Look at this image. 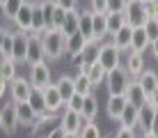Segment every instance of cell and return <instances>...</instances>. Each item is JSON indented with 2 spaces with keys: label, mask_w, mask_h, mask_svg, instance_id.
Segmentation results:
<instances>
[{
  "label": "cell",
  "mask_w": 158,
  "mask_h": 138,
  "mask_svg": "<svg viewBox=\"0 0 158 138\" xmlns=\"http://www.w3.org/2000/svg\"><path fill=\"white\" fill-rule=\"evenodd\" d=\"M64 138H80V136H78V134H67Z\"/></svg>",
  "instance_id": "cell-52"
},
{
  "label": "cell",
  "mask_w": 158,
  "mask_h": 138,
  "mask_svg": "<svg viewBox=\"0 0 158 138\" xmlns=\"http://www.w3.org/2000/svg\"><path fill=\"white\" fill-rule=\"evenodd\" d=\"M138 83H140V85H142V87H144V92H147V97H149V95H151V92H154V90H156V87H158V74H156V71H154V69H144V71H142V74H140V76H138Z\"/></svg>",
  "instance_id": "cell-26"
},
{
  "label": "cell",
  "mask_w": 158,
  "mask_h": 138,
  "mask_svg": "<svg viewBox=\"0 0 158 138\" xmlns=\"http://www.w3.org/2000/svg\"><path fill=\"white\" fill-rule=\"evenodd\" d=\"M78 32H83L89 42H94V12H92V9H87V12L83 9V12H80V28H78Z\"/></svg>",
  "instance_id": "cell-25"
},
{
  "label": "cell",
  "mask_w": 158,
  "mask_h": 138,
  "mask_svg": "<svg viewBox=\"0 0 158 138\" xmlns=\"http://www.w3.org/2000/svg\"><path fill=\"white\" fill-rule=\"evenodd\" d=\"M5 2H7V0H0V7H2V5H5Z\"/></svg>",
  "instance_id": "cell-54"
},
{
  "label": "cell",
  "mask_w": 158,
  "mask_h": 138,
  "mask_svg": "<svg viewBox=\"0 0 158 138\" xmlns=\"http://www.w3.org/2000/svg\"><path fill=\"white\" fill-rule=\"evenodd\" d=\"M64 136H67V131H64V129H62V127H60V124H57V127H55V129H53V131H51V134H48V136H46V138H64Z\"/></svg>",
  "instance_id": "cell-44"
},
{
  "label": "cell",
  "mask_w": 158,
  "mask_h": 138,
  "mask_svg": "<svg viewBox=\"0 0 158 138\" xmlns=\"http://www.w3.org/2000/svg\"><path fill=\"white\" fill-rule=\"evenodd\" d=\"M28 101H30V106L35 108L37 115H46L48 113V110H46V99H44V90H39V87H32Z\"/></svg>",
  "instance_id": "cell-28"
},
{
  "label": "cell",
  "mask_w": 158,
  "mask_h": 138,
  "mask_svg": "<svg viewBox=\"0 0 158 138\" xmlns=\"http://www.w3.org/2000/svg\"><path fill=\"white\" fill-rule=\"evenodd\" d=\"M106 74H108V71L103 69V65H101V62H94L89 69H87V76H89V81H92V85H94V87H96V85H101V83L106 81Z\"/></svg>",
  "instance_id": "cell-34"
},
{
  "label": "cell",
  "mask_w": 158,
  "mask_h": 138,
  "mask_svg": "<svg viewBox=\"0 0 158 138\" xmlns=\"http://www.w3.org/2000/svg\"><path fill=\"white\" fill-rule=\"evenodd\" d=\"M7 90H9V83L5 81L2 76H0V99H2V95H5V92H7Z\"/></svg>",
  "instance_id": "cell-47"
},
{
  "label": "cell",
  "mask_w": 158,
  "mask_h": 138,
  "mask_svg": "<svg viewBox=\"0 0 158 138\" xmlns=\"http://www.w3.org/2000/svg\"><path fill=\"white\" fill-rule=\"evenodd\" d=\"M51 67H48V60L46 62H39V65H32L30 67V85L32 87H39V90H44V87L51 85Z\"/></svg>",
  "instance_id": "cell-7"
},
{
  "label": "cell",
  "mask_w": 158,
  "mask_h": 138,
  "mask_svg": "<svg viewBox=\"0 0 158 138\" xmlns=\"http://www.w3.org/2000/svg\"><path fill=\"white\" fill-rule=\"evenodd\" d=\"M99 62L103 65V69L110 71L122 65V51L115 46L112 42H101V51H99Z\"/></svg>",
  "instance_id": "cell-3"
},
{
  "label": "cell",
  "mask_w": 158,
  "mask_h": 138,
  "mask_svg": "<svg viewBox=\"0 0 158 138\" xmlns=\"http://www.w3.org/2000/svg\"><path fill=\"white\" fill-rule=\"evenodd\" d=\"M149 134H154V136H158V113H156L154 122H151V127H149Z\"/></svg>",
  "instance_id": "cell-48"
},
{
  "label": "cell",
  "mask_w": 158,
  "mask_h": 138,
  "mask_svg": "<svg viewBox=\"0 0 158 138\" xmlns=\"http://www.w3.org/2000/svg\"><path fill=\"white\" fill-rule=\"evenodd\" d=\"M55 85H57L60 97L64 99V104H67L69 99L76 95V81H73V76H71V74H62V76H60V78L55 81Z\"/></svg>",
  "instance_id": "cell-21"
},
{
  "label": "cell",
  "mask_w": 158,
  "mask_h": 138,
  "mask_svg": "<svg viewBox=\"0 0 158 138\" xmlns=\"http://www.w3.org/2000/svg\"><path fill=\"white\" fill-rule=\"evenodd\" d=\"M80 138H103L101 134V129H99V124H94V122H87L83 129H80Z\"/></svg>",
  "instance_id": "cell-35"
},
{
  "label": "cell",
  "mask_w": 158,
  "mask_h": 138,
  "mask_svg": "<svg viewBox=\"0 0 158 138\" xmlns=\"http://www.w3.org/2000/svg\"><path fill=\"white\" fill-rule=\"evenodd\" d=\"M32 35H44L46 32V19H44V9L41 2L35 0V7H32Z\"/></svg>",
  "instance_id": "cell-24"
},
{
  "label": "cell",
  "mask_w": 158,
  "mask_h": 138,
  "mask_svg": "<svg viewBox=\"0 0 158 138\" xmlns=\"http://www.w3.org/2000/svg\"><path fill=\"white\" fill-rule=\"evenodd\" d=\"M140 138H158V136H154V134H149V131H144V134L140 136Z\"/></svg>",
  "instance_id": "cell-51"
},
{
  "label": "cell",
  "mask_w": 158,
  "mask_h": 138,
  "mask_svg": "<svg viewBox=\"0 0 158 138\" xmlns=\"http://www.w3.org/2000/svg\"><path fill=\"white\" fill-rule=\"evenodd\" d=\"M44 99H46V110L48 113H62L64 110V99L60 97L55 83H51L48 87H44Z\"/></svg>",
  "instance_id": "cell-11"
},
{
  "label": "cell",
  "mask_w": 158,
  "mask_h": 138,
  "mask_svg": "<svg viewBox=\"0 0 158 138\" xmlns=\"http://www.w3.org/2000/svg\"><path fill=\"white\" fill-rule=\"evenodd\" d=\"M16 115H19V124L28 127V129L37 122V118H39V115L35 113V108L30 106V101H21V104H16Z\"/></svg>",
  "instance_id": "cell-18"
},
{
  "label": "cell",
  "mask_w": 158,
  "mask_h": 138,
  "mask_svg": "<svg viewBox=\"0 0 158 138\" xmlns=\"http://www.w3.org/2000/svg\"><path fill=\"white\" fill-rule=\"evenodd\" d=\"M149 51L154 53V58L158 60V39H154V42H151V48H149Z\"/></svg>",
  "instance_id": "cell-50"
},
{
  "label": "cell",
  "mask_w": 158,
  "mask_h": 138,
  "mask_svg": "<svg viewBox=\"0 0 158 138\" xmlns=\"http://www.w3.org/2000/svg\"><path fill=\"white\" fill-rule=\"evenodd\" d=\"M55 5L64 7L67 12H69V9H78V0H55Z\"/></svg>",
  "instance_id": "cell-43"
},
{
  "label": "cell",
  "mask_w": 158,
  "mask_h": 138,
  "mask_svg": "<svg viewBox=\"0 0 158 138\" xmlns=\"http://www.w3.org/2000/svg\"><path fill=\"white\" fill-rule=\"evenodd\" d=\"M44 42V51H46V60L48 62H55L62 55H67V37L62 30H48L41 35Z\"/></svg>",
  "instance_id": "cell-1"
},
{
  "label": "cell",
  "mask_w": 158,
  "mask_h": 138,
  "mask_svg": "<svg viewBox=\"0 0 158 138\" xmlns=\"http://www.w3.org/2000/svg\"><path fill=\"white\" fill-rule=\"evenodd\" d=\"M12 53H14V32H7L2 51H0V58H12Z\"/></svg>",
  "instance_id": "cell-36"
},
{
  "label": "cell",
  "mask_w": 158,
  "mask_h": 138,
  "mask_svg": "<svg viewBox=\"0 0 158 138\" xmlns=\"http://www.w3.org/2000/svg\"><path fill=\"white\" fill-rule=\"evenodd\" d=\"M96 113H99V99H96L94 92H92V95L85 97V106H83V110H80V115H83L85 120H89V122H94Z\"/></svg>",
  "instance_id": "cell-30"
},
{
  "label": "cell",
  "mask_w": 158,
  "mask_h": 138,
  "mask_svg": "<svg viewBox=\"0 0 158 138\" xmlns=\"http://www.w3.org/2000/svg\"><path fill=\"white\" fill-rule=\"evenodd\" d=\"M117 122L122 124V127H128V129H138V124H140V108H138V106H131V104H126Z\"/></svg>",
  "instance_id": "cell-19"
},
{
  "label": "cell",
  "mask_w": 158,
  "mask_h": 138,
  "mask_svg": "<svg viewBox=\"0 0 158 138\" xmlns=\"http://www.w3.org/2000/svg\"><path fill=\"white\" fill-rule=\"evenodd\" d=\"M142 28L147 30V37H149L151 42H154V39H158V19H149V21H147V23H144Z\"/></svg>",
  "instance_id": "cell-38"
},
{
  "label": "cell",
  "mask_w": 158,
  "mask_h": 138,
  "mask_svg": "<svg viewBox=\"0 0 158 138\" xmlns=\"http://www.w3.org/2000/svg\"><path fill=\"white\" fill-rule=\"evenodd\" d=\"M124 2H126V5H128V2H133V0H124Z\"/></svg>",
  "instance_id": "cell-55"
},
{
  "label": "cell",
  "mask_w": 158,
  "mask_h": 138,
  "mask_svg": "<svg viewBox=\"0 0 158 138\" xmlns=\"http://www.w3.org/2000/svg\"><path fill=\"white\" fill-rule=\"evenodd\" d=\"M156 113H158V110H156L154 106H151V104H144V106L140 108V124H138L140 134H144V131H149V127H151V122H154Z\"/></svg>",
  "instance_id": "cell-27"
},
{
  "label": "cell",
  "mask_w": 158,
  "mask_h": 138,
  "mask_svg": "<svg viewBox=\"0 0 158 138\" xmlns=\"http://www.w3.org/2000/svg\"><path fill=\"white\" fill-rule=\"evenodd\" d=\"M89 44V39L83 35V32H76V35H71V37H67V55L71 60H76L80 53L85 51V46Z\"/></svg>",
  "instance_id": "cell-15"
},
{
  "label": "cell",
  "mask_w": 158,
  "mask_h": 138,
  "mask_svg": "<svg viewBox=\"0 0 158 138\" xmlns=\"http://www.w3.org/2000/svg\"><path fill=\"white\" fill-rule=\"evenodd\" d=\"M0 76L7 83H12L16 78V62L12 58H0Z\"/></svg>",
  "instance_id": "cell-32"
},
{
  "label": "cell",
  "mask_w": 158,
  "mask_h": 138,
  "mask_svg": "<svg viewBox=\"0 0 158 138\" xmlns=\"http://www.w3.org/2000/svg\"><path fill=\"white\" fill-rule=\"evenodd\" d=\"M7 28H5V25H0V51H2V44H5V37H7Z\"/></svg>",
  "instance_id": "cell-49"
},
{
  "label": "cell",
  "mask_w": 158,
  "mask_h": 138,
  "mask_svg": "<svg viewBox=\"0 0 158 138\" xmlns=\"http://www.w3.org/2000/svg\"><path fill=\"white\" fill-rule=\"evenodd\" d=\"M30 92H32V85H30L28 78L16 76V78L9 83V95H12V101H14V104L28 101V99H30Z\"/></svg>",
  "instance_id": "cell-10"
},
{
  "label": "cell",
  "mask_w": 158,
  "mask_h": 138,
  "mask_svg": "<svg viewBox=\"0 0 158 138\" xmlns=\"http://www.w3.org/2000/svg\"><path fill=\"white\" fill-rule=\"evenodd\" d=\"M64 106L71 108V110H76V113H80V110H83V106H85V97H83V95H73L67 104H64Z\"/></svg>",
  "instance_id": "cell-37"
},
{
  "label": "cell",
  "mask_w": 158,
  "mask_h": 138,
  "mask_svg": "<svg viewBox=\"0 0 158 138\" xmlns=\"http://www.w3.org/2000/svg\"><path fill=\"white\" fill-rule=\"evenodd\" d=\"M64 16H67V9L60 7V5H55V14H53V28H55V30H60V28H62Z\"/></svg>",
  "instance_id": "cell-39"
},
{
  "label": "cell",
  "mask_w": 158,
  "mask_h": 138,
  "mask_svg": "<svg viewBox=\"0 0 158 138\" xmlns=\"http://www.w3.org/2000/svg\"><path fill=\"white\" fill-rule=\"evenodd\" d=\"M112 138H138V134H135V129H128V127H122V124H119L117 134L112 136Z\"/></svg>",
  "instance_id": "cell-42"
},
{
  "label": "cell",
  "mask_w": 158,
  "mask_h": 138,
  "mask_svg": "<svg viewBox=\"0 0 158 138\" xmlns=\"http://www.w3.org/2000/svg\"><path fill=\"white\" fill-rule=\"evenodd\" d=\"M103 138H112V136H103Z\"/></svg>",
  "instance_id": "cell-57"
},
{
  "label": "cell",
  "mask_w": 158,
  "mask_h": 138,
  "mask_svg": "<svg viewBox=\"0 0 158 138\" xmlns=\"http://www.w3.org/2000/svg\"><path fill=\"white\" fill-rule=\"evenodd\" d=\"M19 129V115H16V104L9 101L5 106H0V131H5L7 136L16 134Z\"/></svg>",
  "instance_id": "cell-6"
},
{
  "label": "cell",
  "mask_w": 158,
  "mask_h": 138,
  "mask_svg": "<svg viewBox=\"0 0 158 138\" xmlns=\"http://www.w3.org/2000/svg\"><path fill=\"white\" fill-rule=\"evenodd\" d=\"M131 39H133V25H128V23L124 25L119 32H115V35L110 37V42L115 44L122 53L124 51H131Z\"/></svg>",
  "instance_id": "cell-20"
},
{
  "label": "cell",
  "mask_w": 158,
  "mask_h": 138,
  "mask_svg": "<svg viewBox=\"0 0 158 138\" xmlns=\"http://www.w3.org/2000/svg\"><path fill=\"white\" fill-rule=\"evenodd\" d=\"M32 7H35V2H25L19 9V14L14 19V25H16L19 32H28L30 35V30H32Z\"/></svg>",
  "instance_id": "cell-13"
},
{
  "label": "cell",
  "mask_w": 158,
  "mask_h": 138,
  "mask_svg": "<svg viewBox=\"0 0 158 138\" xmlns=\"http://www.w3.org/2000/svg\"><path fill=\"white\" fill-rule=\"evenodd\" d=\"M28 39L30 35L28 32H14V53H12V60L16 65L19 62H25V55H28Z\"/></svg>",
  "instance_id": "cell-14"
},
{
  "label": "cell",
  "mask_w": 158,
  "mask_h": 138,
  "mask_svg": "<svg viewBox=\"0 0 158 138\" xmlns=\"http://www.w3.org/2000/svg\"><path fill=\"white\" fill-rule=\"evenodd\" d=\"M147 12H149V19H158V0L151 5H147Z\"/></svg>",
  "instance_id": "cell-45"
},
{
  "label": "cell",
  "mask_w": 158,
  "mask_h": 138,
  "mask_svg": "<svg viewBox=\"0 0 158 138\" xmlns=\"http://www.w3.org/2000/svg\"><path fill=\"white\" fill-rule=\"evenodd\" d=\"M124 97H126V101L131 104V106H138V108H142L144 104H147V92H144V87L138 83V78H133V81L128 83Z\"/></svg>",
  "instance_id": "cell-12"
},
{
  "label": "cell",
  "mask_w": 158,
  "mask_h": 138,
  "mask_svg": "<svg viewBox=\"0 0 158 138\" xmlns=\"http://www.w3.org/2000/svg\"><path fill=\"white\" fill-rule=\"evenodd\" d=\"M89 9L94 14H108V0H89Z\"/></svg>",
  "instance_id": "cell-40"
},
{
  "label": "cell",
  "mask_w": 158,
  "mask_h": 138,
  "mask_svg": "<svg viewBox=\"0 0 158 138\" xmlns=\"http://www.w3.org/2000/svg\"><path fill=\"white\" fill-rule=\"evenodd\" d=\"M126 71L131 74V78H138L140 74L147 69V65H144V55L142 53H133V51H128V58H126Z\"/></svg>",
  "instance_id": "cell-17"
},
{
  "label": "cell",
  "mask_w": 158,
  "mask_h": 138,
  "mask_svg": "<svg viewBox=\"0 0 158 138\" xmlns=\"http://www.w3.org/2000/svg\"><path fill=\"white\" fill-rule=\"evenodd\" d=\"M151 48V39L147 37V30L144 28H133V39H131V51L133 53H142Z\"/></svg>",
  "instance_id": "cell-16"
},
{
  "label": "cell",
  "mask_w": 158,
  "mask_h": 138,
  "mask_svg": "<svg viewBox=\"0 0 158 138\" xmlns=\"http://www.w3.org/2000/svg\"><path fill=\"white\" fill-rule=\"evenodd\" d=\"M25 2H35V0H25Z\"/></svg>",
  "instance_id": "cell-56"
},
{
  "label": "cell",
  "mask_w": 158,
  "mask_h": 138,
  "mask_svg": "<svg viewBox=\"0 0 158 138\" xmlns=\"http://www.w3.org/2000/svg\"><path fill=\"white\" fill-rule=\"evenodd\" d=\"M126 9V2L124 0H108V14H117Z\"/></svg>",
  "instance_id": "cell-41"
},
{
  "label": "cell",
  "mask_w": 158,
  "mask_h": 138,
  "mask_svg": "<svg viewBox=\"0 0 158 138\" xmlns=\"http://www.w3.org/2000/svg\"><path fill=\"white\" fill-rule=\"evenodd\" d=\"M78 28H80V12H78V9H69L60 30L64 32V37H71V35L78 32Z\"/></svg>",
  "instance_id": "cell-23"
},
{
  "label": "cell",
  "mask_w": 158,
  "mask_h": 138,
  "mask_svg": "<svg viewBox=\"0 0 158 138\" xmlns=\"http://www.w3.org/2000/svg\"><path fill=\"white\" fill-rule=\"evenodd\" d=\"M25 5V0H7V2L0 7V12H2V16L7 21H14L16 19V14H19V9Z\"/></svg>",
  "instance_id": "cell-33"
},
{
  "label": "cell",
  "mask_w": 158,
  "mask_h": 138,
  "mask_svg": "<svg viewBox=\"0 0 158 138\" xmlns=\"http://www.w3.org/2000/svg\"><path fill=\"white\" fill-rule=\"evenodd\" d=\"M25 62L30 65H39V62H46V51H44V42H41V35H32L30 32V39H28V55H25Z\"/></svg>",
  "instance_id": "cell-9"
},
{
  "label": "cell",
  "mask_w": 158,
  "mask_h": 138,
  "mask_svg": "<svg viewBox=\"0 0 158 138\" xmlns=\"http://www.w3.org/2000/svg\"><path fill=\"white\" fill-rule=\"evenodd\" d=\"M124 16H126V23L133 25V28H142L147 21H149L147 5H142L140 0H133V2H128L126 9H124Z\"/></svg>",
  "instance_id": "cell-5"
},
{
  "label": "cell",
  "mask_w": 158,
  "mask_h": 138,
  "mask_svg": "<svg viewBox=\"0 0 158 138\" xmlns=\"http://www.w3.org/2000/svg\"><path fill=\"white\" fill-rule=\"evenodd\" d=\"M133 81L131 74L126 71V67H115L106 74V85H108V95H124L128 87V83Z\"/></svg>",
  "instance_id": "cell-2"
},
{
  "label": "cell",
  "mask_w": 158,
  "mask_h": 138,
  "mask_svg": "<svg viewBox=\"0 0 158 138\" xmlns=\"http://www.w3.org/2000/svg\"><path fill=\"white\" fill-rule=\"evenodd\" d=\"M73 81H76V95H92V90H94V85H92V81H89V76L85 74V71H78V74L73 76Z\"/></svg>",
  "instance_id": "cell-29"
},
{
  "label": "cell",
  "mask_w": 158,
  "mask_h": 138,
  "mask_svg": "<svg viewBox=\"0 0 158 138\" xmlns=\"http://www.w3.org/2000/svg\"><path fill=\"white\" fill-rule=\"evenodd\" d=\"M147 104H151V106H154V108L158 110V87H156L154 92H151L149 97H147Z\"/></svg>",
  "instance_id": "cell-46"
},
{
  "label": "cell",
  "mask_w": 158,
  "mask_h": 138,
  "mask_svg": "<svg viewBox=\"0 0 158 138\" xmlns=\"http://www.w3.org/2000/svg\"><path fill=\"white\" fill-rule=\"evenodd\" d=\"M126 97L124 95H108V104H106V113L110 120H119V115H122L124 106H126Z\"/></svg>",
  "instance_id": "cell-22"
},
{
  "label": "cell",
  "mask_w": 158,
  "mask_h": 138,
  "mask_svg": "<svg viewBox=\"0 0 158 138\" xmlns=\"http://www.w3.org/2000/svg\"><path fill=\"white\" fill-rule=\"evenodd\" d=\"M142 5H151V2H156V0H140Z\"/></svg>",
  "instance_id": "cell-53"
},
{
  "label": "cell",
  "mask_w": 158,
  "mask_h": 138,
  "mask_svg": "<svg viewBox=\"0 0 158 138\" xmlns=\"http://www.w3.org/2000/svg\"><path fill=\"white\" fill-rule=\"evenodd\" d=\"M99 51H101V42H89V44L85 46V51L80 53L73 62L78 65L80 71H85V74H87V69H89L92 65L99 62Z\"/></svg>",
  "instance_id": "cell-8"
},
{
  "label": "cell",
  "mask_w": 158,
  "mask_h": 138,
  "mask_svg": "<svg viewBox=\"0 0 158 138\" xmlns=\"http://www.w3.org/2000/svg\"><path fill=\"white\" fill-rule=\"evenodd\" d=\"M87 122H89V120H85L80 113H76V110L67 108V106L60 113V127H62L67 134H80V129H83Z\"/></svg>",
  "instance_id": "cell-4"
},
{
  "label": "cell",
  "mask_w": 158,
  "mask_h": 138,
  "mask_svg": "<svg viewBox=\"0 0 158 138\" xmlns=\"http://www.w3.org/2000/svg\"><path fill=\"white\" fill-rule=\"evenodd\" d=\"M106 21H108V37H112L115 32H119L124 25H126V16H124V12L106 14Z\"/></svg>",
  "instance_id": "cell-31"
}]
</instances>
